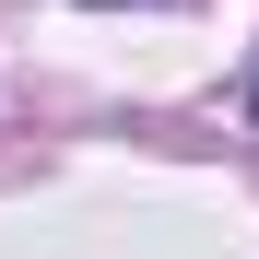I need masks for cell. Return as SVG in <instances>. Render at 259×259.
Wrapping results in <instances>:
<instances>
[{
    "label": "cell",
    "mask_w": 259,
    "mask_h": 259,
    "mask_svg": "<svg viewBox=\"0 0 259 259\" xmlns=\"http://www.w3.org/2000/svg\"><path fill=\"white\" fill-rule=\"evenodd\" d=\"M247 118H259V82H247Z\"/></svg>",
    "instance_id": "6da1fadb"
}]
</instances>
